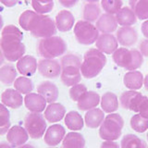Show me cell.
Here are the masks:
<instances>
[{
    "label": "cell",
    "mask_w": 148,
    "mask_h": 148,
    "mask_svg": "<svg viewBox=\"0 0 148 148\" xmlns=\"http://www.w3.org/2000/svg\"><path fill=\"white\" fill-rule=\"evenodd\" d=\"M143 98H145V95H143L141 92L130 90L122 92L121 95H120L119 101L120 105L124 109L131 110L133 112H138Z\"/></svg>",
    "instance_id": "obj_11"
},
{
    "label": "cell",
    "mask_w": 148,
    "mask_h": 148,
    "mask_svg": "<svg viewBox=\"0 0 148 148\" xmlns=\"http://www.w3.org/2000/svg\"><path fill=\"white\" fill-rule=\"evenodd\" d=\"M10 126V113L6 106L0 104V135L7 133Z\"/></svg>",
    "instance_id": "obj_35"
},
{
    "label": "cell",
    "mask_w": 148,
    "mask_h": 148,
    "mask_svg": "<svg viewBox=\"0 0 148 148\" xmlns=\"http://www.w3.org/2000/svg\"><path fill=\"white\" fill-rule=\"evenodd\" d=\"M112 59L119 67L127 69L129 71H136L143 63V56L137 49L120 47L112 54Z\"/></svg>",
    "instance_id": "obj_5"
},
{
    "label": "cell",
    "mask_w": 148,
    "mask_h": 148,
    "mask_svg": "<svg viewBox=\"0 0 148 148\" xmlns=\"http://www.w3.org/2000/svg\"><path fill=\"white\" fill-rule=\"evenodd\" d=\"M32 7L34 8L35 12H37L38 14H42V15H45V14L52 11V9L54 8V2L48 4H42L39 3L38 1H36V0H32Z\"/></svg>",
    "instance_id": "obj_40"
},
{
    "label": "cell",
    "mask_w": 148,
    "mask_h": 148,
    "mask_svg": "<svg viewBox=\"0 0 148 148\" xmlns=\"http://www.w3.org/2000/svg\"><path fill=\"white\" fill-rule=\"evenodd\" d=\"M118 25L116 16L108 13L102 14L95 22V27L102 34H112L117 30Z\"/></svg>",
    "instance_id": "obj_17"
},
{
    "label": "cell",
    "mask_w": 148,
    "mask_h": 148,
    "mask_svg": "<svg viewBox=\"0 0 148 148\" xmlns=\"http://www.w3.org/2000/svg\"><path fill=\"white\" fill-rule=\"evenodd\" d=\"M28 139H29V134L25 128L18 125L12 126L7 132V140L12 147L17 148L25 145Z\"/></svg>",
    "instance_id": "obj_13"
},
{
    "label": "cell",
    "mask_w": 148,
    "mask_h": 148,
    "mask_svg": "<svg viewBox=\"0 0 148 148\" xmlns=\"http://www.w3.org/2000/svg\"><path fill=\"white\" fill-rule=\"evenodd\" d=\"M129 4L137 18L148 20V0H129Z\"/></svg>",
    "instance_id": "obj_30"
},
{
    "label": "cell",
    "mask_w": 148,
    "mask_h": 148,
    "mask_svg": "<svg viewBox=\"0 0 148 148\" xmlns=\"http://www.w3.org/2000/svg\"><path fill=\"white\" fill-rule=\"evenodd\" d=\"M106 64V58L97 48H91L84 54L81 66L82 75L86 79L96 77Z\"/></svg>",
    "instance_id": "obj_3"
},
{
    "label": "cell",
    "mask_w": 148,
    "mask_h": 148,
    "mask_svg": "<svg viewBox=\"0 0 148 148\" xmlns=\"http://www.w3.org/2000/svg\"><path fill=\"white\" fill-rule=\"evenodd\" d=\"M66 115V108L60 103H51L45 110V118L50 123L60 121Z\"/></svg>",
    "instance_id": "obj_23"
},
{
    "label": "cell",
    "mask_w": 148,
    "mask_h": 148,
    "mask_svg": "<svg viewBox=\"0 0 148 148\" xmlns=\"http://www.w3.org/2000/svg\"><path fill=\"white\" fill-rule=\"evenodd\" d=\"M120 148H148L147 143L134 134H126L123 136Z\"/></svg>",
    "instance_id": "obj_33"
},
{
    "label": "cell",
    "mask_w": 148,
    "mask_h": 148,
    "mask_svg": "<svg viewBox=\"0 0 148 148\" xmlns=\"http://www.w3.org/2000/svg\"><path fill=\"white\" fill-rule=\"evenodd\" d=\"M66 135V130L60 124H54L50 126L45 133L44 141L50 147L58 145Z\"/></svg>",
    "instance_id": "obj_12"
},
{
    "label": "cell",
    "mask_w": 148,
    "mask_h": 148,
    "mask_svg": "<svg viewBox=\"0 0 148 148\" xmlns=\"http://www.w3.org/2000/svg\"><path fill=\"white\" fill-rule=\"evenodd\" d=\"M87 92V87L82 84V83H77V84L73 85L69 89V97L72 101L77 102L81 98L83 94Z\"/></svg>",
    "instance_id": "obj_39"
},
{
    "label": "cell",
    "mask_w": 148,
    "mask_h": 148,
    "mask_svg": "<svg viewBox=\"0 0 148 148\" xmlns=\"http://www.w3.org/2000/svg\"><path fill=\"white\" fill-rule=\"evenodd\" d=\"M52 148H53V147H52Z\"/></svg>",
    "instance_id": "obj_55"
},
{
    "label": "cell",
    "mask_w": 148,
    "mask_h": 148,
    "mask_svg": "<svg viewBox=\"0 0 148 148\" xmlns=\"http://www.w3.org/2000/svg\"><path fill=\"white\" fill-rule=\"evenodd\" d=\"M56 26L57 29L61 32H67L71 31L75 22V18L73 14L67 9H62L60 10L58 15L56 16Z\"/></svg>",
    "instance_id": "obj_19"
},
{
    "label": "cell",
    "mask_w": 148,
    "mask_h": 148,
    "mask_svg": "<svg viewBox=\"0 0 148 148\" xmlns=\"http://www.w3.org/2000/svg\"><path fill=\"white\" fill-rule=\"evenodd\" d=\"M17 148H35L34 145H28V143H25V145H23L21 146H18Z\"/></svg>",
    "instance_id": "obj_51"
},
{
    "label": "cell",
    "mask_w": 148,
    "mask_h": 148,
    "mask_svg": "<svg viewBox=\"0 0 148 148\" xmlns=\"http://www.w3.org/2000/svg\"><path fill=\"white\" fill-rule=\"evenodd\" d=\"M18 0H0V3H2L4 6L8 8H12L18 4Z\"/></svg>",
    "instance_id": "obj_45"
},
{
    "label": "cell",
    "mask_w": 148,
    "mask_h": 148,
    "mask_svg": "<svg viewBox=\"0 0 148 148\" xmlns=\"http://www.w3.org/2000/svg\"><path fill=\"white\" fill-rule=\"evenodd\" d=\"M105 119L104 111L100 108H92L88 110L84 116V122L90 129H96L100 127Z\"/></svg>",
    "instance_id": "obj_25"
},
{
    "label": "cell",
    "mask_w": 148,
    "mask_h": 148,
    "mask_svg": "<svg viewBox=\"0 0 148 148\" xmlns=\"http://www.w3.org/2000/svg\"><path fill=\"white\" fill-rule=\"evenodd\" d=\"M3 25H4V21H3L2 16L0 15V31L3 29Z\"/></svg>",
    "instance_id": "obj_52"
},
{
    "label": "cell",
    "mask_w": 148,
    "mask_h": 148,
    "mask_svg": "<svg viewBox=\"0 0 148 148\" xmlns=\"http://www.w3.org/2000/svg\"><path fill=\"white\" fill-rule=\"evenodd\" d=\"M46 100L39 94L30 92L24 97V105L31 112L41 113L46 108Z\"/></svg>",
    "instance_id": "obj_18"
},
{
    "label": "cell",
    "mask_w": 148,
    "mask_h": 148,
    "mask_svg": "<svg viewBox=\"0 0 148 148\" xmlns=\"http://www.w3.org/2000/svg\"><path fill=\"white\" fill-rule=\"evenodd\" d=\"M61 148H86L85 139L79 132H69L65 135Z\"/></svg>",
    "instance_id": "obj_26"
},
{
    "label": "cell",
    "mask_w": 148,
    "mask_h": 148,
    "mask_svg": "<svg viewBox=\"0 0 148 148\" xmlns=\"http://www.w3.org/2000/svg\"><path fill=\"white\" fill-rule=\"evenodd\" d=\"M101 97L94 91H87L82 97L77 101V106L81 111H88L95 108L100 104Z\"/></svg>",
    "instance_id": "obj_20"
},
{
    "label": "cell",
    "mask_w": 148,
    "mask_h": 148,
    "mask_svg": "<svg viewBox=\"0 0 148 148\" xmlns=\"http://www.w3.org/2000/svg\"><path fill=\"white\" fill-rule=\"evenodd\" d=\"M124 120L118 113H110L104 119L99 128V136L105 141H116L121 135Z\"/></svg>",
    "instance_id": "obj_6"
},
{
    "label": "cell",
    "mask_w": 148,
    "mask_h": 148,
    "mask_svg": "<svg viewBox=\"0 0 148 148\" xmlns=\"http://www.w3.org/2000/svg\"><path fill=\"white\" fill-rule=\"evenodd\" d=\"M24 128L31 138H42L46 132V121L45 116L41 113L35 112L27 114L24 119Z\"/></svg>",
    "instance_id": "obj_9"
},
{
    "label": "cell",
    "mask_w": 148,
    "mask_h": 148,
    "mask_svg": "<svg viewBox=\"0 0 148 148\" xmlns=\"http://www.w3.org/2000/svg\"><path fill=\"white\" fill-rule=\"evenodd\" d=\"M96 48L102 53L106 55H112L118 49V40L111 34H102L95 42Z\"/></svg>",
    "instance_id": "obj_15"
},
{
    "label": "cell",
    "mask_w": 148,
    "mask_h": 148,
    "mask_svg": "<svg viewBox=\"0 0 148 148\" xmlns=\"http://www.w3.org/2000/svg\"><path fill=\"white\" fill-rule=\"evenodd\" d=\"M82 59L75 54H66L60 59L61 74L60 79L65 86L71 87L80 83L82 80Z\"/></svg>",
    "instance_id": "obj_2"
},
{
    "label": "cell",
    "mask_w": 148,
    "mask_h": 148,
    "mask_svg": "<svg viewBox=\"0 0 148 148\" xmlns=\"http://www.w3.org/2000/svg\"><path fill=\"white\" fill-rule=\"evenodd\" d=\"M17 71L11 64H5L0 67V82L5 85H11L17 79Z\"/></svg>",
    "instance_id": "obj_32"
},
{
    "label": "cell",
    "mask_w": 148,
    "mask_h": 148,
    "mask_svg": "<svg viewBox=\"0 0 148 148\" xmlns=\"http://www.w3.org/2000/svg\"><path fill=\"white\" fill-rule=\"evenodd\" d=\"M37 67H38V62L36 58L30 55L23 56L17 62L18 71L26 77L34 75L37 71Z\"/></svg>",
    "instance_id": "obj_16"
},
{
    "label": "cell",
    "mask_w": 148,
    "mask_h": 148,
    "mask_svg": "<svg viewBox=\"0 0 148 148\" xmlns=\"http://www.w3.org/2000/svg\"><path fill=\"white\" fill-rule=\"evenodd\" d=\"M143 85H145V88L148 91V74L145 76V80H143Z\"/></svg>",
    "instance_id": "obj_49"
},
{
    "label": "cell",
    "mask_w": 148,
    "mask_h": 148,
    "mask_svg": "<svg viewBox=\"0 0 148 148\" xmlns=\"http://www.w3.org/2000/svg\"><path fill=\"white\" fill-rule=\"evenodd\" d=\"M147 141H148V133H147Z\"/></svg>",
    "instance_id": "obj_54"
},
{
    "label": "cell",
    "mask_w": 148,
    "mask_h": 148,
    "mask_svg": "<svg viewBox=\"0 0 148 148\" xmlns=\"http://www.w3.org/2000/svg\"><path fill=\"white\" fill-rule=\"evenodd\" d=\"M118 24L121 27L123 26H132L137 22V17L132 11L131 8L123 7L116 14Z\"/></svg>",
    "instance_id": "obj_27"
},
{
    "label": "cell",
    "mask_w": 148,
    "mask_h": 148,
    "mask_svg": "<svg viewBox=\"0 0 148 148\" xmlns=\"http://www.w3.org/2000/svg\"><path fill=\"white\" fill-rule=\"evenodd\" d=\"M64 8H72L79 2V0H58Z\"/></svg>",
    "instance_id": "obj_44"
},
{
    "label": "cell",
    "mask_w": 148,
    "mask_h": 148,
    "mask_svg": "<svg viewBox=\"0 0 148 148\" xmlns=\"http://www.w3.org/2000/svg\"><path fill=\"white\" fill-rule=\"evenodd\" d=\"M57 26L56 22L47 15L38 14L34 22L31 27L30 32L32 36L36 38H46V37L54 36L57 34Z\"/></svg>",
    "instance_id": "obj_8"
},
{
    "label": "cell",
    "mask_w": 148,
    "mask_h": 148,
    "mask_svg": "<svg viewBox=\"0 0 148 148\" xmlns=\"http://www.w3.org/2000/svg\"><path fill=\"white\" fill-rule=\"evenodd\" d=\"M141 30H142V32L145 37L148 39V20L145 21V22H143V24L141 26Z\"/></svg>",
    "instance_id": "obj_46"
},
{
    "label": "cell",
    "mask_w": 148,
    "mask_h": 148,
    "mask_svg": "<svg viewBox=\"0 0 148 148\" xmlns=\"http://www.w3.org/2000/svg\"><path fill=\"white\" fill-rule=\"evenodd\" d=\"M37 92L41 95L46 100V102L49 104L54 103L58 98V86L53 83L52 82L45 81L41 82L40 84L37 86Z\"/></svg>",
    "instance_id": "obj_22"
},
{
    "label": "cell",
    "mask_w": 148,
    "mask_h": 148,
    "mask_svg": "<svg viewBox=\"0 0 148 148\" xmlns=\"http://www.w3.org/2000/svg\"><path fill=\"white\" fill-rule=\"evenodd\" d=\"M116 38L118 43L125 47L134 45L138 41V32L132 26H123L117 30Z\"/></svg>",
    "instance_id": "obj_14"
},
{
    "label": "cell",
    "mask_w": 148,
    "mask_h": 148,
    "mask_svg": "<svg viewBox=\"0 0 148 148\" xmlns=\"http://www.w3.org/2000/svg\"><path fill=\"white\" fill-rule=\"evenodd\" d=\"M38 16V13L32 10H25L21 13V15L18 18V23L23 30L30 32L32 23L34 22L36 17Z\"/></svg>",
    "instance_id": "obj_36"
},
{
    "label": "cell",
    "mask_w": 148,
    "mask_h": 148,
    "mask_svg": "<svg viewBox=\"0 0 148 148\" xmlns=\"http://www.w3.org/2000/svg\"><path fill=\"white\" fill-rule=\"evenodd\" d=\"M138 112L143 118L148 119V97L147 96H145V98H143V102L140 105Z\"/></svg>",
    "instance_id": "obj_41"
},
{
    "label": "cell",
    "mask_w": 148,
    "mask_h": 148,
    "mask_svg": "<svg viewBox=\"0 0 148 148\" xmlns=\"http://www.w3.org/2000/svg\"><path fill=\"white\" fill-rule=\"evenodd\" d=\"M22 32L15 25H7L2 29L0 48L8 61H18L24 56L26 47L22 43Z\"/></svg>",
    "instance_id": "obj_1"
},
{
    "label": "cell",
    "mask_w": 148,
    "mask_h": 148,
    "mask_svg": "<svg viewBox=\"0 0 148 148\" xmlns=\"http://www.w3.org/2000/svg\"><path fill=\"white\" fill-rule=\"evenodd\" d=\"M36 1H38L39 3H42V4H48V3L54 2V0H36Z\"/></svg>",
    "instance_id": "obj_50"
},
{
    "label": "cell",
    "mask_w": 148,
    "mask_h": 148,
    "mask_svg": "<svg viewBox=\"0 0 148 148\" xmlns=\"http://www.w3.org/2000/svg\"><path fill=\"white\" fill-rule=\"evenodd\" d=\"M101 14V8L98 3H86L82 9L83 21L89 22H96Z\"/></svg>",
    "instance_id": "obj_29"
},
{
    "label": "cell",
    "mask_w": 148,
    "mask_h": 148,
    "mask_svg": "<svg viewBox=\"0 0 148 148\" xmlns=\"http://www.w3.org/2000/svg\"><path fill=\"white\" fill-rule=\"evenodd\" d=\"M65 125L71 131H81L83 128L84 121L81 114L77 111H69L65 116Z\"/></svg>",
    "instance_id": "obj_31"
},
{
    "label": "cell",
    "mask_w": 148,
    "mask_h": 148,
    "mask_svg": "<svg viewBox=\"0 0 148 148\" xmlns=\"http://www.w3.org/2000/svg\"><path fill=\"white\" fill-rule=\"evenodd\" d=\"M139 51L141 52V54L143 56V57L148 58V39H145L143 40L140 45H139Z\"/></svg>",
    "instance_id": "obj_42"
},
{
    "label": "cell",
    "mask_w": 148,
    "mask_h": 148,
    "mask_svg": "<svg viewBox=\"0 0 148 148\" xmlns=\"http://www.w3.org/2000/svg\"><path fill=\"white\" fill-rule=\"evenodd\" d=\"M37 69L42 76L47 79H56L61 74V65L56 59H40Z\"/></svg>",
    "instance_id": "obj_10"
},
{
    "label": "cell",
    "mask_w": 148,
    "mask_h": 148,
    "mask_svg": "<svg viewBox=\"0 0 148 148\" xmlns=\"http://www.w3.org/2000/svg\"><path fill=\"white\" fill-rule=\"evenodd\" d=\"M85 1L88 2V3H97L99 0H85Z\"/></svg>",
    "instance_id": "obj_53"
},
{
    "label": "cell",
    "mask_w": 148,
    "mask_h": 148,
    "mask_svg": "<svg viewBox=\"0 0 148 148\" xmlns=\"http://www.w3.org/2000/svg\"><path fill=\"white\" fill-rule=\"evenodd\" d=\"M100 148H120L115 141H105L102 143Z\"/></svg>",
    "instance_id": "obj_43"
},
{
    "label": "cell",
    "mask_w": 148,
    "mask_h": 148,
    "mask_svg": "<svg viewBox=\"0 0 148 148\" xmlns=\"http://www.w3.org/2000/svg\"><path fill=\"white\" fill-rule=\"evenodd\" d=\"M5 57H4V55H3V52H2V50H1V48H0V67L2 66L3 65V63H4V61H5Z\"/></svg>",
    "instance_id": "obj_47"
},
{
    "label": "cell",
    "mask_w": 148,
    "mask_h": 148,
    "mask_svg": "<svg viewBox=\"0 0 148 148\" xmlns=\"http://www.w3.org/2000/svg\"><path fill=\"white\" fill-rule=\"evenodd\" d=\"M2 104L7 108H10L13 109H17L21 108L23 104V97L20 92L16 89H7L1 95Z\"/></svg>",
    "instance_id": "obj_21"
},
{
    "label": "cell",
    "mask_w": 148,
    "mask_h": 148,
    "mask_svg": "<svg viewBox=\"0 0 148 148\" xmlns=\"http://www.w3.org/2000/svg\"><path fill=\"white\" fill-rule=\"evenodd\" d=\"M14 88L20 92L21 95H28L34 90V83L31 79L26 76H21L17 78L14 82Z\"/></svg>",
    "instance_id": "obj_34"
},
{
    "label": "cell",
    "mask_w": 148,
    "mask_h": 148,
    "mask_svg": "<svg viewBox=\"0 0 148 148\" xmlns=\"http://www.w3.org/2000/svg\"><path fill=\"white\" fill-rule=\"evenodd\" d=\"M131 127L136 132L143 133L148 130V119L143 118L140 114L132 116L131 119Z\"/></svg>",
    "instance_id": "obj_37"
},
{
    "label": "cell",
    "mask_w": 148,
    "mask_h": 148,
    "mask_svg": "<svg viewBox=\"0 0 148 148\" xmlns=\"http://www.w3.org/2000/svg\"><path fill=\"white\" fill-rule=\"evenodd\" d=\"M67 47V43L64 39L54 35L43 38L38 42L37 53L43 58L54 59L66 53Z\"/></svg>",
    "instance_id": "obj_4"
},
{
    "label": "cell",
    "mask_w": 148,
    "mask_h": 148,
    "mask_svg": "<svg viewBox=\"0 0 148 148\" xmlns=\"http://www.w3.org/2000/svg\"><path fill=\"white\" fill-rule=\"evenodd\" d=\"M76 41L83 45H89L96 42L99 37V31L95 25L86 21H79L73 29Z\"/></svg>",
    "instance_id": "obj_7"
},
{
    "label": "cell",
    "mask_w": 148,
    "mask_h": 148,
    "mask_svg": "<svg viewBox=\"0 0 148 148\" xmlns=\"http://www.w3.org/2000/svg\"><path fill=\"white\" fill-rule=\"evenodd\" d=\"M101 108L104 112L110 114L117 111L119 108L118 97L111 92H105L101 97Z\"/></svg>",
    "instance_id": "obj_28"
},
{
    "label": "cell",
    "mask_w": 148,
    "mask_h": 148,
    "mask_svg": "<svg viewBox=\"0 0 148 148\" xmlns=\"http://www.w3.org/2000/svg\"><path fill=\"white\" fill-rule=\"evenodd\" d=\"M122 0H102L101 1V6L105 12L112 15L117 14L122 8Z\"/></svg>",
    "instance_id": "obj_38"
},
{
    "label": "cell",
    "mask_w": 148,
    "mask_h": 148,
    "mask_svg": "<svg viewBox=\"0 0 148 148\" xmlns=\"http://www.w3.org/2000/svg\"><path fill=\"white\" fill-rule=\"evenodd\" d=\"M143 80H145V78H143L142 72L137 71H128L125 74L123 78V82L124 85L128 89L136 91L142 88L143 84Z\"/></svg>",
    "instance_id": "obj_24"
},
{
    "label": "cell",
    "mask_w": 148,
    "mask_h": 148,
    "mask_svg": "<svg viewBox=\"0 0 148 148\" xmlns=\"http://www.w3.org/2000/svg\"><path fill=\"white\" fill-rule=\"evenodd\" d=\"M0 148H14V147H12L9 143H0Z\"/></svg>",
    "instance_id": "obj_48"
}]
</instances>
